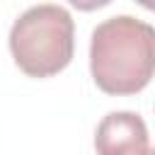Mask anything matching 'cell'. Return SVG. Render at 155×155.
<instances>
[{"mask_svg": "<svg viewBox=\"0 0 155 155\" xmlns=\"http://www.w3.org/2000/svg\"><path fill=\"white\" fill-rule=\"evenodd\" d=\"M138 2H140L145 10H153V0H138Z\"/></svg>", "mask_w": 155, "mask_h": 155, "instance_id": "5b68a950", "label": "cell"}, {"mask_svg": "<svg viewBox=\"0 0 155 155\" xmlns=\"http://www.w3.org/2000/svg\"><path fill=\"white\" fill-rule=\"evenodd\" d=\"M143 155H153V150H150V148H148V150H145V153H143Z\"/></svg>", "mask_w": 155, "mask_h": 155, "instance_id": "8992f818", "label": "cell"}, {"mask_svg": "<svg viewBox=\"0 0 155 155\" xmlns=\"http://www.w3.org/2000/svg\"><path fill=\"white\" fill-rule=\"evenodd\" d=\"M155 70V31L131 15L104 19L92 31L90 73L107 94H136L148 87Z\"/></svg>", "mask_w": 155, "mask_h": 155, "instance_id": "6da1fadb", "label": "cell"}, {"mask_svg": "<svg viewBox=\"0 0 155 155\" xmlns=\"http://www.w3.org/2000/svg\"><path fill=\"white\" fill-rule=\"evenodd\" d=\"M73 7L82 10V12H92V10H99V7H107L111 0H68Z\"/></svg>", "mask_w": 155, "mask_h": 155, "instance_id": "277c9868", "label": "cell"}, {"mask_svg": "<svg viewBox=\"0 0 155 155\" xmlns=\"http://www.w3.org/2000/svg\"><path fill=\"white\" fill-rule=\"evenodd\" d=\"M10 51L29 78H51L68 68L75 51V22L61 5H34L10 29Z\"/></svg>", "mask_w": 155, "mask_h": 155, "instance_id": "7a4b0ae2", "label": "cell"}, {"mask_svg": "<svg viewBox=\"0 0 155 155\" xmlns=\"http://www.w3.org/2000/svg\"><path fill=\"white\" fill-rule=\"evenodd\" d=\"M148 148V126L136 111H111L97 124V155H143Z\"/></svg>", "mask_w": 155, "mask_h": 155, "instance_id": "3957f363", "label": "cell"}]
</instances>
